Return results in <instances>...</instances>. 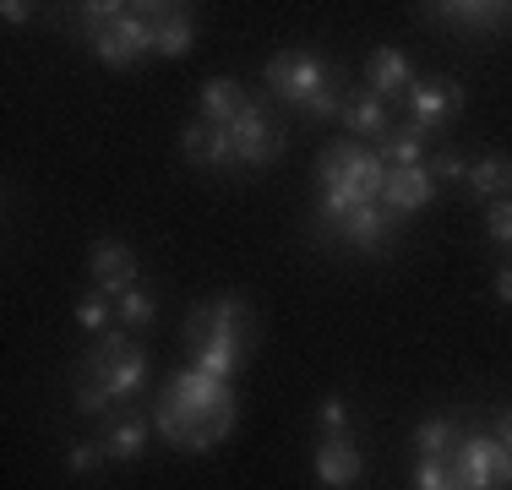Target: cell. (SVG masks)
<instances>
[{"mask_svg": "<svg viewBox=\"0 0 512 490\" xmlns=\"http://www.w3.org/2000/svg\"><path fill=\"white\" fill-rule=\"evenodd\" d=\"M77 371H82V382L104 387L115 403H126L148 387V354L126 338V327H109V333H99V343L82 354Z\"/></svg>", "mask_w": 512, "mask_h": 490, "instance_id": "cell-1", "label": "cell"}, {"mask_svg": "<svg viewBox=\"0 0 512 490\" xmlns=\"http://www.w3.org/2000/svg\"><path fill=\"white\" fill-rule=\"evenodd\" d=\"M262 82H267V93H273V98H284L289 109H300L316 93H333L338 88V71L327 66L322 55H311V49H278V55L267 60Z\"/></svg>", "mask_w": 512, "mask_h": 490, "instance_id": "cell-2", "label": "cell"}, {"mask_svg": "<svg viewBox=\"0 0 512 490\" xmlns=\"http://www.w3.org/2000/svg\"><path fill=\"white\" fill-rule=\"evenodd\" d=\"M316 175H322V186L360 191L365 202H382V186H387L382 153L376 147H355V142H327L322 158H316Z\"/></svg>", "mask_w": 512, "mask_h": 490, "instance_id": "cell-3", "label": "cell"}, {"mask_svg": "<svg viewBox=\"0 0 512 490\" xmlns=\"http://www.w3.org/2000/svg\"><path fill=\"white\" fill-rule=\"evenodd\" d=\"M224 131H229V147H235V164H251V169L284 158V147H289V126H284V120H273L267 98H251V104L240 109Z\"/></svg>", "mask_w": 512, "mask_h": 490, "instance_id": "cell-4", "label": "cell"}, {"mask_svg": "<svg viewBox=\"0 0 512 490\" xmlns=\"http://www.w3.org/2000/svg\"><path fill=\"white\" fill-rule=\"evenodd\" d=\"M164 11L169 6H126V17H120L109 33H99V39H88V44L99 49V60L109 71H126V66H137L142 55H153Z\"/></svg>", "mask_w": 512, "mask_h": 490, "instance_id": "cell-5", "label": "cell"}, {"mask_svg": "<svg viewBox=\"0 0 512 490\" xmlns=\"http://www.w3.org/2000/svg\"><path fill=\"white\" fill-rule=\"evenodd\" d=\"M453 474L463 490H496L512 485V452L496 436H458L453 447Z\"/></svg>", "mask_w": 512, "mask_h": 490, "instance_id": "cell-6", "label": "cell"}, {"mask_svg": "<svg viewBox=\"0 0 512 490\" xmlns=\"http://www.w3.org/2000/svg\"><path fill=\"white\" fill-rule=\"evenodd\" d=\"M207 338H235V343H251V305L240 300V294H218V300H207L191 311L186 322V343L197 349Z\"/></svg>", "mask_w": 512, "mask_h": 490, "instance_id": "cell-7", "label": "cell"}, {"mask_svg": "<svg viewBox=\"0 0 512 490\" xmlns=\"http://www.w3.org/2000/svg\"><path fill=\"white\" fill-rule=\"evenodd\" d=\"M404 104H409V126L436 131V126H447V120L463 109V88L453 77H431V82H414Z\"/></svg>", "mask_w": 512, "mask_h": 490, "instance_id": "cell-8", "label": "cell"}, {"mask_svg": "<svg viewBox=\"0 0 512 490\" xmlns=\"http://www.w3.org/2000/svg\"><path fill=\"white\" fill-rule=\"evenodd\" d=\"M436 202V180L425 164L414 169H387V186H382V213L393 218V224H404L409 213H420V207Z\"/></svg>", "mask_w": 512, "mask_h": 490, "instance_id": "cell-9", "label": "cell"}, {"mask_svg": "<svg viewBox=\"0 0 512 490\" xmlns=\"http://www.w3.org/2000/svg\"><path fill=\"white\" fill-rule=\"evenodd\" d=\"M425 22H447L463 33H496L512 28V6L507 0H442V6H425Z\"/></svg>", "mask_w": 512, "mask_h": 490, "instance_id": "cell-10", "label": "cell"}, {"mask_svg": "<svg viewBox=\"0 0 512 490\" xmlns=\"http://www.w3.org/2000/svg\"><path fill=\"white\" fill-rule=\"evenodd\" d=\"M338 120H344V131H355V137L376 142V147L393 137V115H387V98H376L371 88L344 93V115H338Z\"/></svg>", "mask_w": 512, "mask_h": 490, "instance_id": "cell-11", "label": "cell"}, {"mask_svg": "<svg viewBox=\"0 0 512 490\" xmlns=\"http://www.w3.org/2000/svg\"><path fill=\"white\" fill-rule=\"evenodd\" d=\"M93 289L109 294V300H120L126 289H137V251L120 240H104L99 251H93Z\"/></svg>", "mask_w": 512, "mask_h": 490, "instance_id": "cell-12", "label": "cell"}, {"mask_svg": "<svg viewBox=\"0 0 512 490\" xmlns=\"http://www.w3.org/2000/svg\"><path fill=\"white\" fill-rule=\"evenodd\" d=\"M360 474H365V458L349 436H327L322 447H316V480L327 490H349Z\"/></svg>", "mask_w": 512, "mask_h": 490, "instance_id": "cell-13", "label": "cell"}, {"mask_svg": "<svg viewBox=\"0 0 512 490\" xmlns=\"http://www.w3.org/2000/svg\"><path fill=\"white\" fill-rule=\"evenodd\" d=\"M99 447H104V458H115V463H137L142 447H148V414H137V409L109 414Z\"/></svg>", "mask_w": 512, "mask_h": 490, "instance_id": "cell-14", "label": "cell"}, {"mask_svg": "<svg viewBox=\"0 0 512 490\" xmlns=\"http://www.w3.org/2000/svg\"><path fill=\"white\" fill-rule=\"evenodd\" d=\"M180 147H186V158H191V164H202V169H229V164H235L229 131L224 126H207V120H191V126L180 131Z\"/></svg>", "mask_w": 512, "mask_h": 490, "instance_id": "cell-15", "label": "cell"}, {"mask_svg": "<svg viewBox=\"0 0 512 490\" xmlns=\"http://www.w3.org/2000/svg\"><path fill=\"white\" fill-rule=\"evenodd\" d=\"M246 104H251V93L240 88L235 77H213V82H202V93H197V120H207V126H229Z\"/></svg>", "mask_w": 512, "mask_h": 490, "instance_id": "cell-16", "label": "cell"}, {"mask_svg": "<svg viewBox=\"0 0 512 490\" xmlns=\"http://www.w3.org/2000/svg\"><path fill=\"white\" fill-rule=\"evenodd\" d=\"M365 88L376 98H398L414 88V71H409V55L404 49H376L371 60H365Z\"/></svg>", "mask_w": 512, "mask_h": 490, "instance_id": "cell-17", "label": "cell"}, {"mask_svg": "<svg viewBox=\"0 0 512 490\" xmlns=\"http://www.w3.org/2000/svg\"><path fill=\"white\" fill-rule=\"evenodd\" d=\"M387 235H393V218L382 213V202H365V207H355V213L338 224V240L355 245V251H382Z\"/></svg>", "mask_w": 512, "mask_h": 490, "instance_id": "cell-18", "label": "cell"}, {"mask_svg": "<svg viewBox=\"0 0 512 490\" xmlns=\"http://www.w3.org/2000/svg\"><path fill=\"white\" fill-rule=\"evenodd\" d=\"M191 44H197V22H191V6H169V11H164V22H158V44H153V55H164V60H186V55H191Z\"/></svg>", "mask_w": 512, "mask_h": 490, "instance_id": "cell-19", "label": "cell"}, {"mask_svg": "<svg viewBox=\"0 0 512 490\" xmlns=\"http://www.w3.org/2000/svg\"><path fill=\"white\" fill-rule=\"evenodd\" d=\"M469 196H480L485 207L507 202V196H512V158H502V153L480 158V164L469 169Z\"/></svg>", "mask_w": 512, "mask_h": 490, "instance_id": "cell-20", "label": "cell"}, {"mask_svg": "<svg viewBox=\"0 0 512 490\" xmlns=\"http://www.w3.org/2000/svg\"><path fill=\"white\" fill-rule=\"evenodd\" d=\"M240 354H246V343H235V338H207V343H197V349H191V360H197L202 376L229 382V376L240 371Z\"/></svg>", "mask_w": 512, "mask_h": 490, "instance_id": "cell-21", "label": "cell"}, {"mask_svg": "<svg viewBox=\"0 0 512 490\" xmlns=\"http://www.w3.org/2000/svg\"><path fill=\"white\" fill-rule=\"evenodd\" d=\"M376 153H382L387 169H414V164H425V131L420 126H393V137L376 147Z\"/></svg>", "mask_w": 512, "mask_h": 490, "instance_id": "cell-22", "label": "cell"}, {"mask_svg": "<svg viewBox=\"0 0 512 490\" xmlns=\"http://www.w3.org/2000/svg\"><path fill=\"white\" fill-rule=\"evenodd\" d=\"M414 447H420V458H442V452L458 447V425L447 420V414H436V420H420V425H414Z\"/></svg>", "mask_w": 512, "mask_h": 490, "instance_id": "cell-23", "label": "cell"}, {"mask_svg": "<svg viewBox=\"0 0 512 490\" xmlns=\"http://www.w3.org/2000/svg\"><path fill=\"white\" fill-rule=\"evenodd\" d=\"M120 17H126V6H115V0H88V6H77V22H82V33H88V39L109 33Z\"/></svg>", "mask_w": 512, "mask_h": 490, "instance_id": "cell-24", "label": "cell"}, {"mask_svg": "<svg viewBox=\"0 0 512 490\" xmlns=\"http://www.w3.org/2000/svg\"><path fill=\"white\" fill-rule=\"evenodd\" d=\"M153 311H158V305H153V294H148V289H126V294L115 300L120 327H148V322H153Z\"/></svg>", "mask_w": 512, "mask_h": 490, "instance_id": "cell-25", "label": "cell"}, {"mask_svg": "<svg viewBox=\"0 0 512 490\" xmlns=\"http://www.w3.org/2000/svg\"><path fill=\"white\" fill-rule=\"evenodd\" d=\"M109 316H115V311H109V294L88 289L77 300V327H82V333H109Z\"/></svg>", "mask_w": 512, "mask_h": 490, "instance_id": "cell-26", "label": "cell"}, {"mask_svg": "<svg viewBox=\"0 0 512 490\" xmlns=\"http://www.w3.org/2000/svg\"><path fill=\"white\" fill-rule=\"evenodd\" d=\"M414 490H463L458 474L447 469L442 458H420V469H414Z\"/></svg>", "mask_w": 512, "mask_h": 490, "instance_id": "cell-27", "label": "cell"}, {"mask_svg": "<svg viewBox=\"0 0 512 490\" xmlns=\"http://www.w3.org/2000/svg\"><path fill=\"white\" fill-rule=\"evenodd\" d=\"M485 235H491V245L512 251V196H507V202H491V207H485Z\"/></svg>", "mask_w": 512, "mask_h": 490, "instance_id": "cell-28", "label": "cell"}, {"mask_svg": "<svg viewBox=\"0 0 512 490\" xmlns=\"http://www.w3.org/2000/svg\"><path fill=\"white\" fill-rule=\"evenodd\" d=\"M99 463H104V447H99V441H71V447H66V469H71V474H93Z\"/></svg>", "mask_w": 512, "mask_h": 490, "instance_id": "cell-29", "label": "cell"}, {"mask_svg": "<svg viewBox=\"0 0 512 490\" xmlns=\"http://www.w3.org/2000/svg\"><path fill=\"white\" fill-rule=\"evenodd\" d=\"M109 392L93 387V382H77V414H93V420H109Z\"/></svg>", "mask_w": 512, "mask_h": 490, "instance_id": "cell-30", "label": "cell"}, {"mask_svg": "<svg viewBox=\"0 0 512 490\" xmlns=\"http://www.w3.org/2000/svg\"><path fill=\"white\" fill-rule=\"evenodd\" d=\"M322 431L327 436H349V403L344 398H327L322 403Z\"/></svg>", "mask_w": 512, "mask_h": 490, "instance_id": "cell-31", "label": "cell"}, {"mask_svg": "<svg viewBox=\"0 0 512 490\" xmlns=\"http://www.w3.org/2000/svg\"><path fill=\"white\" fill-rule=\"evenodd\" d=\"M431 180H469V169H463V158L453 147H442V153L431 158Z\"/></svg>", "mask_w": 512, "mask_h": 490, "instance_id": "cell-32", "label": "cell"}, {"mask_svg": "<svg viewBox=\"0 0 512 490\" xmlns=\"http://www.w3.org/2000/svg\"><path fill=\"white\" fill-rule=\"evenodd\" d=\"M28 11H33V6H22V0H6V6H0V17L17 28V22H28Z\"/></svg>", "mask_w": 512, "mask_h": 490, "instance_id": "cell-33", "label": "cell"}, {"mask_svg": "<svg viewBox=\"0 0 512 490\" xmlns=\"http://www.w3.org/2000/svg\"><path fill=\"white\" fill-rule=\"evenodd\" d=\"M496 300H502V305H512V262L502 267V273H496Z\"/></svg>", "mask_w": 512, "mask_h": 490, "instance_id": "cell-34", "label": "cell"}, {"mask_svg": "<svg viewBox=\"0 0 512 490\" xmlns=\"http://www.w3.org/2000/svg\"><path fill=\"white\" fill-rule=\"evenodd\" d=\"M496 441H502V447L512 452V409L502 414V420H496Z\"/></svg>", "mask_w": 512, "mask_h": 490, "instance_id": "cell-35", "label": "cell"}]
</instances>
